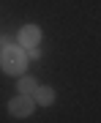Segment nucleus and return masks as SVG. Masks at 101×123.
Returning a JSON list of instances; mask_svg holds the SVG:
<instances>
[{"label": "nucleus", "instance_id": "obj_2", "mask_svg": "<svg viewBox=\"0 0 101 123\" xmlns=\"http://www.w3.org/2000/svg\"><path fill=\"white\" fill-rule=\"evenodd\" d=\"M8 112L14 115V118H27V115L33 112V98L19 93L17 98H11V101H8Z\"/></svg>", "mask_w": 101, "mask_h": 123}, {"label": "nucleus", "instance_id": "obj_5", "mask_svg": "<svg viewBox=\"0 0 101 123\" xmlns=\"http://www.w3.org/2000/svg\"><path fill=\"white\" fill-rule=\"evenodd\" d=\"M17 88H19V93H22V96H33V90H36V79H33V77H22Z\"/></svg>", "mask_w": 101, "mask_h": 123}, {"label": "nucleus", "instance_id": "obj_4", "mask_svg": "<svg viewBox=\"0 0 101 123\" xmlns=\"http://www.w3.org/2000/svg\"><path fill=\"white\" fill-rule=\"evenodd\" d=\"M33 96H36V104L49 107V104L55 101V90H52V88H36V90H33Z\"/></svg>", "mask_w": 101, "mask_h": 123}, {"label": "nucleus", "instance_id": "obj_3", "mask_svg": "<svg viewBox=\"0 0 101 123\" xmlns=\"http://www.w3.org/2000/svg\"><path fill=\"white\" fill-rule=\"evenodd\" d=\"M38 41H41V30L36 25H25L22 33H19V44L30 49V47H38Z\"/></svg>", "mask_w": 101, "mask_h": 123}, {"label": "nucleus", "instance_id": "obj_1", "mask_svg": "<svg viewBox=\"0 0 101 123\" xmlns=\"http://www.w3.org/2000/svg\"><path fill=\"white\" fill-rule=\"evenodd\" d=\"M3 68L8 71V74H19V71L25 68V52L17 47H6L3 49Z\"/></svg>", "mask_w": 101, "mask_h": 123}]
</instances>
